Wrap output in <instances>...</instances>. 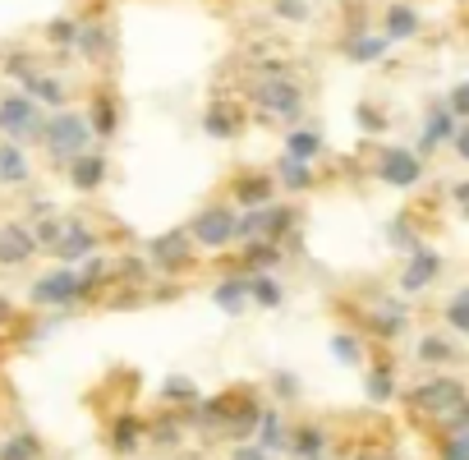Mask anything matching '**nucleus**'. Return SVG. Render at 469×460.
I'll use <instances>...</instances> for the list:
<instances>
[{"label":"nucleus","instance_id":"nucleus-29","mask_svg":"<svg viewBox=\"0 0 469 460\" xmlns=\"http://www.w3.org/2000/svg\"><path fill=\"white\" fill-rule=\"evenodd\" d=\"M281 180H286V189H309V166H303V161H295V157H286L281 161Z\"/></svg>","mask_w":469,"mask_h":460},{"label":"nucleus","instance_id":"nucleus-7","mask_svg":"<svg viewBox=\"0 0 469 460\" xmlns=\"http://www.w3.org/2000/svg\"><path fill=\"white\" fill-rule=\"evenodd\" d=\"M0 129L14 133V139H23V133H42V116H37V106L33 97H5L0 101Z\"/></svg>","mask_w":469,"mask_h":460},{"label":"nucleus","instance_id":"nucleus-43","mask_svg":"<svg viewBox=\"0 0 469 460\" xmlns=\"http://www.w3.org/2000/svg\"><path fill=\"white\" fill-rule=\"evenodd\" d=\"M157 442H161V447H171V442H180V428H171V424H161V428H157Z\"/></svg>","mask_w":469,"mask_h":460},{"label":"nucleus","instance_id":"nucleus-8","mask_svg":"<svg viewBox=\"0 0 469 460\" xmlns=\"http://www.w3.org/2000/svg\"><path fill=\"white\" fill-rule=\"evenodd\" d=\"M377 175H382L386 184H396V189H409V184H419L424 161L414 157V152H386L382 166H377Z\"/></svg>","mask_w":469,"mask_h":460},{"label":"nucleus","instance_id":"nucleus-37","mask_svg":"<svg viewBox=\"0 0 469 460\" xmlns=\"http://www.w3.org/2000/svg\"><path fill=\"white\" fill-rule=\"evenodd\" d=\"M331 350H336L341 364H359V341L354 336H336V341H331Z\"/></svg>","mask_w":469,"mask_h":460},{"label":"nucleus","instance_id":"nucleus-27","mask_svg":"<svg viewBox=\"0 0 469 460\" xmlns=\"http://www.w3.org/2000/svg\"><path fill=\"white\" fill-rule=\"evenodd\" d=\"M373 327H377L382 336H400V332H405V313L392 309V304H382V309L373 313Z\"/></svg>","mask_w":469,"mask_h":460},{"label":"nucleus","instance_id":"nucleus-20","mask_svg":"<svg viewBox=\"0 0 469 460\" xmlns=\"http://www.w3.org/2000/svg\"><path fill=\"white\" fill-rule=\"evenodd\" d=\"M451 133H456L451 111H441V106H437V111L428 116V125H424V148H437L441 139H451Z\"/></svg>","mask_w":469,"mask_h":460},{"label":"nucleus","instance_id":"nucleus-40","mask_svg":"<svg viewBox=\"0 0 469 460\" xmlns=\"http://www.w3.org/2000/svg\"><path fill=\"white\" fill-rule=\"evenodd\" d=\"M254 267H267V262H276V249L271 245H248V254H244Z\"/></svg>","mask_w":469,"mask_h":460},{"label":"nucleus","instance_id":"nucleus-13","mask_svg":"<svg viewBox=\"0 0 469 460\" xmlns=\"http://www.w3.org/2000/svg\"><path fill=\"white\" fill-rule=\"evenodd\" d=\"M203 129L212 133V139H235V133H239V111L221 101V106H212V111L203 116Z\"/></svg>","mask_w":469,"mask_h":460},{"label":"nucleus","instance_id":"nucleus-6","mask_svg":"<svg viewBox=\"0 0 469 460\" xmlns=\"http://www.w3.org/2000/svg\"><path fill=\"white\" fill-rule=\"evenodd\" d=\"M78 295H88V286H83V277L78 272H69V267H65V272H51V277H42L37 286H33V300L37 304H74L78 300Z\"/></svg>","mask_w":469,"mask_h":460},{"label":"nucleus","instance_id":"nucleus-32","mask_svg":"<svg viewBox=\"0 0 469 460\" xmlns=\"http://www.w3.org/2000/svg\"><path fill=\"white\" fill-rule=\"evenodd\" d=\"M258 424H263V451H267V447H286V428H281V419H276V415H263Z\"/></svg>","mask_w":469,"mask_h":460},{"label":"nucleus","instance_id":"nucleus-46","mask_svg":"<svg viewBox=\"0 0 469 460\" xmlns=\"http://www.w3.org/2000/svg\"><path fill=\"white\" fill-rule=\"evenodd\" d=\"M392 239H396V245H409V226H405V222L392 226Z\"/></svg>","mask_w":469,"mask_h":460},{"label":"nucleus","instance_id":"nucleus-23","mask_svg":"<svg viewBox=\"0 0 469 460\" xmlns=\"http://www.w3.org/2000/svg\"><path fill=\"white\" fill-rule=\"evenodd\" d=\"M0 180H10V184L28 180V161H23L19 148H0Z\"/></svg>","mask_w":469,"mask_h":460},{"label":"nucleus","instance_id":"nucleus-41","mask_svg":"<svg viewBox=\"0 0 469 460\" xmlns=\"http://www.w3.org/2000/svg\"><path fill=\"white\" fill-rule=\"evenodd\" d=\"M78 37V28H74V23L69 19H61V23H51V42H74Z\"/></svg>","mask_w":469,"mask_h":460},{"label":"nucleus","instance_id":"nucleus-31","mask_svg":"<svg viewBox=\"0 0 469 460\" xmlns=\"http://www.w3.org/2000/svg\"><path fill=\"white\" fill-rule=\"evenodd\" d=\"M392 391H396V387H392V373H386V368H373V373H368V396H373V400H392Z\"/></svg>","mask_w":469,"mask_h":460},{"label":"nucleus","instance_id":"nucleus-38","mask_svg":"<svg viewBox=\"0 0 469 460\" xmlns=\"http://www.w3.org/2000/svg\"><path fill=\"white\" fill-rule=\"evenodd\" d=\"M276 14H281V19H309V0H276Z\"/></svg>","mask_w":469,"mask_h":460},{"label":"nucleus","instance_id":"nucleus-9","mask_svg":"<svg viewBox=\"0 0 469 460\" xmlns=\"http://www.w3.org/2000/svg\"><path fill=\"white\" fill-rule=\"evenodd\" d=\"M189 230H171V235H157L152 239V258L166 267V272H175V267H184L189 262Z\"/></svg>","mask_w":469,"mask_h":460},{"label":"nucleus","instance_id":"nucleus-19","mask_svg":"<svg viewBox=\"0 0 469 460\" xmlns=\"http://www.w3.org/2000/svg\"><path fill=\"white\" fill-rule=\"evenodd\" d=\"M88 129L101 133V139H110V133H116V101H110V97H97V101H93V120H88Z\"/></svg>","mask_w":469,"mask_h":460},{"label":"nucleus","instance_id":"nucleus-21","mask_svg":"<svg viewBox=\"0 0 469 460\" xmlns=\"http://www.w3.org/2000/svg\"><path fill=\"white\" fill-rule=\"evenodd\" d=\"M138 438H143V424L138 419H116V428H110V442H116V451H133L138 447Z\"/></svg>","mask_w":469,"mask_h":460},{"label":"nucleus","instance_id":"nucleus-11","mask_svg":"<svg viewBox=\"0 0 469 460\" xmlns=\"http://www.w3.org/2000/svg\"><path fill=\"white\" fill-rule=\"evenodd\" d=\"M33 249H37L33 230H23V226H5V230H0V262H28Z\"/></svg>","mask_w":469,"mask_h":460},{"label":"nucleus","instance_id":"nucleus-44","mask_svg":"<svg viewBox=\"0 0 469 460\" xmlns=\"http://www.w3.org/2000/svg\"><path fill=\"white\" fill-rule=\"evenodd\" d=\"M230 460H267V451H263V447H239Z\"/></svg>","mask_w":469,"mask_h":460},{"label":"nucleus","instance_id":"nucleus-35","mask_svg":"<svg viewBox=\"0 0 469 460\" xmlns=\"http://www.w3.org/2000/svg\"><path fill=\"white\" fill-rule=\"evenodd\" d=\"M441 460H469V432H456V438H447V447H441Z\"/></svg>","mask_w":469,"mask_h":460},{"label":"nucleus","instance_id":"nucleus-26","mask_svg":"<svg viewBox=\"0 0 469 460\" xmlns=\"http://www.w3.org/2000/svg\"><path fill=\"white\" fill-rule=\"evenodd\" d=\"M0 460H37V438L19 432V438H10L5 447H0Z\"/></svg>","mask_w":469,"mask_h":460},{"label":"nucleus","instance_id":"nucleus-3","mask_svg":"<svg viewBox=\"0 0 469 460\" xmlns=\"http://www.w3.org/2000/svg\"><path fill=\"white\" fill-rule=\"evenodd\" d=\"M88 133H93L88 120H78V116H55V120H46L42 139H46L51 157L74 161V157H83V143H88Z\"/></svg>","mask_w":469,"mask_h":460},{"label":"nucleus","instance_id":"nucleus-15","mask_svg":"<svg viewBox=\"0 0 469 460\" xmlns=\"http://www.w3.org/2000/svg\"><path fill=\"white\" fill-rule=\"evenodd\" d=\"M235 198L244 203V207H267V198H271V180L267 175H244L239 184H235Z\"/></svg>","mask_w":469,"mask_h":460},{"label":"nucleus","instance_id":"nucleus-45","mask_svg":"<svg viewBox=\"0 0 469 460\" xmlns=\"http://www.w3.org/2000/svg\"><path fill=\"white\" fill-rule=\"evenodd\" d=\"M456 148H460V157L469 161V125H460V129H456Z\"/></svg>","mask_w":469,"mask_h":460},{"label":"nucleus","instance_id":"nucleus-10","mask_svg":"<svg viewBox=\"0 0 469 460\" xmlns=\"http://www.w3.org/2000/svg\"><path fill=\"white\" fill-rule=\"evenodd\" d=\"M437 272H441V258H437L433 249H414V258H409V267H405L400 286H405V290H424Z\"/></svg>","mask_w":469,"mask_h":460},{"label":"nucleus","instance_id":"nucleus-28","mask_svg":"<svg viewBox=\"0 0 469 460\" xmlns=\"http://www.w3.org/2000/svg\"><path fill=\"white\" fill-rule=\"evenodd\" d=\"M451 355H456V350L441 341V336H424V341H419V359H424V364H447Z\"/></svg>","mask_w":469,"mask_h":460},{"label":"nucleus","instance_id":"nucleus-42","mask_svg":"<svg viewBox=\"0 0 469 460\" xmlns=\"http://www.w3.org/2000/svg\"><path fill=\"white\" fill-rule=\"evenodd\" d=\"M451 111H456V116H469V84H460V88L451 93Z\"/></svg>","mask_w":469,"mask_h":460},{"label":"nucleus","instance_id":"nucleus-48","mask_svg":"<svg viewBox=\"0 0 469 460\" xmlns=\"http://www.w3.org/2000/svg\"><path fill=\"white\" fill-rule=\"evenodd\" d=\"M5 318H10V304H5V300H0V322H5Z\"/></svg>","mask_w":469,"mask_h":460},{"label":"nucleus","instance_id":"nucleus-2","mask_svg":"<svg viewBox=\"0 0 469 460\" xmlns=\"http://www.w3.org/2000/svg\"><path fill=\"white\" fill-rule=\"evenodd\" d=\"M248 97H254L267 116H281V120H299V111H303V93L290 84V78H267V84H254Z\"/></svg>","mask_w":469,"mask_h":460},{"label":"nucleus","instance_id":"nucleus-25","mask_svg":"<svg viewBox=\"0 0 469 460\" xmlns=\"http://www.w3.org/2000/svg\"><path fill=\"white\" fill-rule=\"evenodd\" d=\"M23 88H28V97L51 101V106H55V101H65V88L55 84V78H33V74H28V84H23Z\"/></svg>","mask_w":469,"mask_h":460},{"label":"nucleus","instance_id":"nucleus-18","mask_svg":"<svg viewBox=\"0 0 469 460\" xmlns=\"http://www.w3.org/2000/svg\"><path fill=\"white\" fill-rule=\"evenodd\" d=\"M414 33H419V14H414L409 5H396L392 14H386V37L405 42V37H414Z\"/></svg>","mask_w":469,"mask_h":460},{"label":"nucleus","instance_id":"nucleus-36","mask_svg":"<svg viewBox=\"0 0 469 460\" xmlns=\"http://www.w3.org/2000/svg\"><path fill=\"white\" fill-rule=\"evenodd\" d=\"M161 396H166V400H193L198 391H193V383H184V377H171V383L161 387Z\"/></svg>","mask_w":469,"mask_h":460},{"label":"nucleus","instance_id":"nucleus-22","mask_svg":"<svg viewBox=\"0 0 469 460\" xmlns=\"http://www.w3.org/2000/svg\"><path fill=\"white\" fill-rule=\"evenodd\" d=\"M286 148H290L295 161H309V157L322 152V139H318V133H309V129H295L290 139H286Z\"/></svg>","mask_w":469,"mask_h":460},{"label":"nucleus","instance_id":"nucleus-16","mask_svg":"<svg viewBox=\"0 0 469 460\" xmlns=\"http://www.w3.org/2000/svg\"><path fill=\"white\" fill-rule=\"evenodd\" d=\"M216 304L226 309V313H239L248 304V277H230V281H221L216 286Z\"/></svg>","mask_w":469,"mask_h":460},{"label":"nucleus","instance_id":"nucleus-12","mask_svg":"<svg viewBox=\"0 0 469 460\" xmlns=\"http://www.w3.org/2000/svg\"><path fill=\"white\" fill-rule=\"evenodd\" d=\"M93 249H97V235H93V230H83V226H69V230L61 235V245H55V258L74 262V258L93 254Z\"/></svg>","mask_w":469,"mask_h":460},{"label":"nucleus","instance_id":"nucleus-47","mask_svg":"<svg viewBox=\"0 0 469 460\" xmlns=\"http://www.w3.org/2000/svg\"><path fill=\"white\" fill-rule=\"evenodd\" d=\"M456 203L469 212V184H456Z\"/></svg>","mask_w":469,"mask_h":460},{"label":"nucleus","instance_id":"nucleus-24","mask_svg":"<svg viewBox=\"0 0 469 460\" xmlns=\"http://www.w3.org/2000/svg\"><path fill=\"white\" fill-rule=\"evenodd\" d=\"M248 300H258L263 309H276L281 304V286H276L271 277H248Z\"/></svg>","mask_w":469,"mask_h":460},{"label":"nucleus","instance_id":"nucleus-5","mask_svg":"<svg viewBox=\"0 0 469 460\" xmlns=\"http://www.w3.org/2000/svg\"><path fill=\"white\" fill-rule=\"evenodd\" d=\"M290 222H295L290 207H258L239 222V235L248 239V245H258V239H281Z\"/></svg>","mask_w":469,"mask_h":460},{"label":"nucleus","instance_id":"nucleus-33","mask_svg":"<svg viewBox=\"0 0 469 460\" xmlns=\"http://www.w3.org/2000/svg\"><path fill=\"white\" fill-rule=\"evenodd\" d=\"M354 120H359V125H364L368 133H382V129H386L382 111H377V106H368V101H364V106H359V111H354Z\"/></svg>","mask_w":469,"mask_h":460},{"label":"nucleus","instance_id":"nucleus-34","mask_svg":"<svg viewBox=\"0 0 469 460\" xmlns=\"http://www.w3.org/2000/svg\"><path fill=\"white\" fill-rule=\"evenodd\" d=\"M106 42H110V37H106L101 28H83V33H78V46L88 51V56H101V51H106Z\"/></svg>","mask_w":469,"mask_h":460},{"label":"nucleus","instance_id":"nucleus-50","mask_svg":"<svg viewBox=\"0 0 469 460\" xmlns=\"http://www.w3.org/2000/svg\"><path fill=\"white\" fill-rule=\"evenodd\" d=\"M359 460H392V456H359Z\"/></svg>","mask_w":469,"mask_h":460},{"label":"nucleus","instance_id":"nucleus-1","mask_svg":"<svg viewBox=\"0 0 469 460\" xmlns=\"http://www.w3.org/2000/svg\"><path fill=\"white\" fill-rule=\"evenodd\" d=\"M414 405H419L424 415H433V424L447 428V438L469 432V391L456 377H433V383H424L414 391Z\"/></svg>","mask_w":469,"mask_h":460},{"label":"nucleus","instance_id":"nucleus-49","mask_svg":"<svg viewBox=\"0 0 469 460\" xmlns=\"http://www.w3.org/2000/svg\"><path fill=\"white\" fill-rule=\"evenodd\" d=\"M456 300H465V304H469V286H465V290H460V295H456Z\"/></svg>","mask_w":469,"mask_h":460},{"label":"nucleus","instance_id":"nucleus-39","mask_svg":"<svg viewBox=\"0 0 469 460\" xmlns=\"http://www.w3.org/2000/svg\"><path fill=\"white\" fill-rule=\"evenodd\" d=\"M447 322L456 332H469V304L465 300H451V309H447Z\"/></svg>","mask_w":469,"mask_h":460},{"label":"nucleus","instance_id":"nucleus-14","mask_svg":"<svg viewBox=\"0 0 469 460\" xmlns=\"http://www.w3.org/2000/svg\"><path fill=\"white\" fill-rule=\"evenodd\" d=\"M69 180H74L78 189H97V184L106 180V161H101V157H88V152L74 157V161H69Z\"/></svg>","mask_w":469,"mask_h":460},{"label":"nucleus","instance_id":"nucleus-17","mask_svg":"<svg viewBox=\"0 0 469 460\" xmlns=\"http://www.w3.org/2000/svg\"><path fill=\"white\" fill-rule=\"evenodd\" d=\"M322 447H327L322 428H299L295 438H290V451H295V460H322Z\"/></svg>","mask_w":469,"mask_h":460},{"label":"nucleus","instance_id":"nucleus-4","mask_svg":"<svg viewBox=\"0 0 469 460\" xmlns=\"http://www.w3.org/2000/svg\"><path fill=\"white\" fill-rule=\"evenodd\" d=\"M189 235L198 239V245H207V249H221V245H230V239L239 235V222H235L230 207H207V212H198V222L189 226Z\"/></svg>","mask_w":469,"mask_h":460},{"label":"nucleus","instance_id":"nucleus-30","mask_svg":"<svg viewBox=\"0 0 469 460\" xmlns=\"http://www.w3.org/2000/svg\"><path fill=\"white\" fill-rule=\"evenodd\" d=\"M377 56H382V37H354V42H350V61L368 65V61H377Z\"/></svg>","mask_w":469,"mask_h":460}]
</instances>
